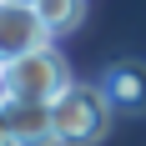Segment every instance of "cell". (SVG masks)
Segmentation results:
<instances>
[{"mask_svg":"<svg viewBox=\"0 0 146 146\" xmlns=\"http://www.w3.org/2000/svg\"><path fill=\"white\" fill-rule=\"evenodd\" d=\"M35 10L45 15V25L56 35H66V30H76L86 20V0H35Z\"/></svg>","mask_w":146,"mask_h":146,"instance_id":"cell-6","label":"cell"},{"mask_svg":"<svg viewBox=\"0 0 146 146\" xmlns=\"http://www.w3.org/2000/svg\"><path fill=\"white\" fill-rule=\"evenodd\" d=\"M101 86H106V96H111L116 111H126V116L146 111V66H141V60H121V66H111V71L101 76Z\"/></svg>","mask_w":146,"mask_h":146,"instance_id":"cell-5","label":"cell"},{"mask_svg":"<svg viewBox=\"0 0 146 146\" xmlns=\"http://www.w3.org/2000/svg\"><path fill=\"white\" fill-rule=\"evenodd\" d=\"M50 40H56V30L45 25V15L35 5H0V60L45 50Z\"/></svg>","mask_w":146,"mask_h":146,"instance_id":"cell-4","label":"cell"},{"mask_svg":"<svg viewBox=\"0 0 146 146\" xmlns=\"http://www.w3.org/2000/svg\"><path fill=\"white\" fill-rule=\"evenodd\" d=\"M66 86H71V66L56 45L0 66V96H15V101H56Z\"/></svg>","mask_w":146,"mask_h":146,"instance_id":"cell-2","label":"cell"},{"mask_svg":"<svg viewBox=\"0 0 146 146\" xmlns=\"http://www.w3.org/2000/svg\"><path fill=\"white\" fill-rule=\"evenodd\" d=\"M50 111H56V141L60 146H96L111 131V116H116L106 86H86V81H71L50 101Z\"/></svg>","mask_w":146,"mask_h":146,"instance_id":"cell-1","label":"cell"},{"mask_svg":"<svg viewBox=\"0 0 146 146\" xmlns=\"http://www.w3.org/2000/svg\"><path fill=\"white\" fill-rule=\"evenodd\" d=\"M0 5H35V0H0Z\"/></svg>","mask_w":146,"mask_h":146,"instance_id":"cell-7","label":"cell"},{"mask_svg":"<svg viewBox=\"0 0 146 146\" xmlns=\"http://www.w3.org/2000/svg\"><path fill=\"white\" fill-rule=\"evenodd\" d=\"M0 146H60L56 141V111H50V101H15V96H5Z\"/></svg>","mask_w":146,"mask_h":146,"instance_id":"cell-3","label":"cell"}]
</instances>
